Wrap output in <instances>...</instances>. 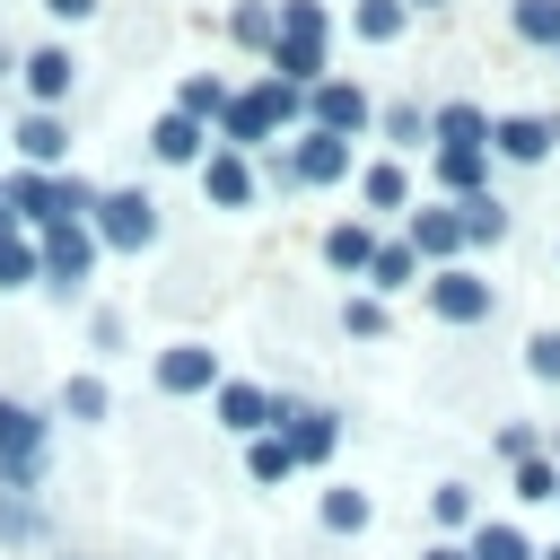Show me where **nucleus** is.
Listing matches in <instances>:
<instances>
[{
	"instance_id": "obj_36",
	"label": "nucleus",
	"mask_w": 560,
	"mask_h": 560,
	"mask_svg": "<svg viewBox=\"0 0 560 560\" xmlns=\"http://www.w3.org/2000/svg\"><path fill=\"white\" fill-rule=\"evenodd\" d=\"M429 508H438V525H464V516H472V490H455V481H446Z\"/></svg>"
},
{
	"instance_id": "obj_14",
	"label": "nucleus",
	"mask_w": 560,
	"mask_h": 560,
	"mask_svg": "<svg viewBox=\"0 0 560 560\" xmlns=\"http://www.w3.org/2000/svg\"><path fill=\"white\" fill-rule=\"evenodd\" d=\"M18 79H26V88L52 105V96L70 88V52H61V44H44V52H26V61H18Z\"/></svg>"
},
{
	"instance_id": "obj_2",
	"label": "nucleus",
	"mask_w": 560,
	"mask_h": 560,
	"mask_svg": "<svg viewBox=\"0 0 560 560\" xmlns=\"http://www.w3.org/2000/svg\"><path fill=\"white\" fill-rule=\"evenodd\" d=\"M219 114H228V140H262V131H280V122L298 114V88H280V79H262V88H245V96H228Z\"/></svg>"
},
{
	"instance_id": "obj_16",
	"label": "nucleus",
	"mask_w": 560,
	"mask_h": 560,
	"mask_svg": "<svg viewBox=\"0 0 560 560\" xmlns=\"http://www.w3.org/2000/svg\"><path fill=\"white\" fill-rule=\"evenodd\" d=\"M18 149H26V166H52V158L70 149V131H61L52 114H26V122H18Z\"/></svg>"
},
{
	"instance_id": "obj_30",
	"label": "nucleus",
	"mask_w": 560,
	"mask_h": 560,
	"mask_svg": "<svg viewBox=\"0 0 560 560\" xmlns=\"http://www.w3.org/2000/svg\"><path fill=\"white\" fill-rule=\"evenodd\" d=\"M359 35H402V0H359Z\"/></svg>"
},
{
	"instance_id": "obj_6",
	"label": "nucleus",
	"mask_w": 560,
	"mask_h": 560,
	"mask_svg": "<svg viewBox=\"0 0 560 560\" xmlns=\"http://www.w3.org/2000/svg\"><path fill=\"white\" fill-rule=\"evenodd\" d=\"M551 140H560V122H551V114H508V122H490V149H499V158H516V166L551 158Z\"/></svg>"
},
{
	"instance_id": "obj_34",
	"label": "nucleus",
	"mask_w": 560,
	"mask_h": 560,
	"mask_svg": "<svg viewBox=\"0 0 560 560\" xmlns=\"http://www.w3.org/2000/svg\"><path fill=\"white\" fill-rule=\"evenodd\" d=\"M219 105H228V96H219V79H192V88H184V114H192V122H201V114H219Z\"/></svg>"
},
{
	"instance_id": "obj_26",
	"label": "nucleus",
	"mask_w": 560,
	"mask_h": 560,
	"mask_svg": "<svg viewBox=\"0 0 560 560\" xmlns=\"http://www.w3.org/2000/svg\"><path fill=\"white\" fill-rule=\"evenodd\" d=\"M324 254H332L341 271H368V254H376V236H368V228H332V236H324Z\"/></svg>"
},
{
	"instance_id": "obj_15",
	"label": "nucleus",
	"mask_w": 560,
	"mask_h": 560,
	"mask_svg": "<svg viewBox=\"0 0 560 560\" xmlns=\"http://www.w3.org/2000/svg\"><path fill=\"white\" fill-rule=\"evenodd\" d=\"M149 158H166V166H184V158H201V122H192V114H166V122L149 131Z\"/></svg>"
},
{
	"instance_id": "obj_41",
	"label": "nucleus",
	"mask_w": 560,
	"mask_h": 560,
	"mask_svg": "<svg viewBox=\"0 0 560 560\" xmlns=\"http://www.w3.org/2000/svg\"><path fill=\"white\" fill-rule=\"evenodd\" d=\"M420 9H438V0H420Z\"/></svg>"
},
{
	"instance_id": "obj_4",
	"label": "nucleus",
	"mask_w": 560,
	"mask_h": 560,
	"mask_svg": "<svg viewBox=\"0 0 560 560\" xmlns=\"http://www.w3.org/2000/svg\"><path fill=\"white\" fill-rule=\"evenodd\" d=\"M35 464H44V420H35V411H18V402H0V481L18 490Z\"/></svg>"
},
{
	"instance_id": "obj_13",
	"label": "nucleus",
	"mask_w": 560,
	"mask_h": 560,
	"mask_svg": "<svg viewBox=\"0 0 560 560\" xmlns=\"http://www.w3.org/2000/svg\"><path fill=\"white\" fill-rule=\"evenodd\" d=\"M210 376H219V359H210L201 341H184V350L158 359V385H166V394H192V385H210Z\"/></svg>"
},
{
	"instance_id": "obj_39",
	"label": "nucleus",
	"mask_w": 560,
	"mask_h": 560,
	"mask_svg": "<svg viewBox=\"0 0 560 560\" xmlns=\"http://www.w3.org/2000/svg\"><path fill=\"white\" fill-rule=\"evenodd\" d=\"M429 560H472V551H429Z\"/></svg>"
},
{
	"instance_id": "obj_27",
	"label": "nucleus",
	"mask_w": 560,
	"mask_h": 560,
	"mask_svg": "<svg viewBox=\"0 0 560 560\" xmlns=\"http://www.w3.org/2000/svg\"><path fill=\"white\" fill-rule=\"evenodd\" d=\"M411 262H420L411 245H376V254H368V280H376V289H402V280H411Z\"/></svg>"
},
{
	"instance_id": "obj_24",
	"label": "nucleus",
	"mask_w": 560,
	"mask_h": 560,
	"mask_svg": "<svg viewBox=\"0 0 560 560\" xmlns=\"http://www.w3.org/2000/svg\"><path fill=\"white\" fill-rule=\"evenodd\" d=\"M516 35L525 44H560V0H516Z\"/></svg>"
},
{
	"instance_id": "obj_8",
	"label": "nucleus",
	"mask_w": 560,
	"mask_h": 560,
	"mask_svg": "<svg viewBox=\"0 0 560 560\" xmlns=\"http://www.w3.org/2000/svg\"><path fill=\"white\" fill-rule=\"evenodd\" d=\"M429 306H438L446 324H481V315H490V289H481L472 271H438V280H429Z\"/></svg>"
},
{
	"instance_id": "obj_10",
	"label": "nucleus",
	"mask_w": 560,
	"mask_h": 560,
	"mask_svg": "<svg viewBox=\"0 0 560 560\" xmlns=\"http://www.w3.org/2000/svg\"><path fill=\"white\" fill-rule=\"evenodd\" d=\"M289 166H298L306 184H332V175H350V140H332V131H306Z\"/></svg>"
},
{
	"instance_id": "obj_40",
	"label": "nucleus",
	"mask_w": 560,
	"mask_h": 560,
	"mask_svg": "<svg viewBox=\"0 0 560 560\" xmlns=\"http://www.w3.org/2000/svg\"><path fill=\"white\" fill-rule=\"evenodd\" d=\"M542 560H560V551H542Z\"/></svg>"
},
{
	"instance_id": "obj_35",
	"label": "nucleus",
	"mask_w": 560,
	"mask_h": 560,
	"mask_svg": "<svg viewBox=\"0 0 560 560\" xmlns=\"http://www.w3.org/2000/svg\"><path fill=\"white\" fill-rule=\"evenodd\" d=\"M254 472L280 481V472H289V446H280V438H254Z\"/></svg>"
},
{
	"instance_id": "obj_23",
	"label": "nucleus",
	"mask_w": 560,
	"mask_h": 560,
	"mask_svg": "<svg viewBox=\"0 0 560 560\" xmlns=\"http://www.w3.org/2000/svg\"><path fill=\"white\" fill-rule=\"evenodd\" d=\"M228 26H236V44H254V52H271V35H280V9H262V0H245V9L228 18Z\"/></svg>"
},
{
	"instance_id": "obj_3",
	"label": "nucleus",
	"mask_w": 560,
	"mask_h": 560,
	"mask_svg": "<svg viewBox=\"0 0 560 560\" xmlns=\"http://www.w3.org/2000/svg\"><path fill=\"white\" fill-rule=\"evenodd\" d=\"M88 228H96L105 245H122V254H131V245H149V236H158V201H149V192H105V201L88 210Z\"/></svg>"
},
{
	"instance_id": "obj_21",
	"label": "nucleus",
	"mask_w": 560,
	"mask_h": 560,
	"mask_svg": "<svg viewBox=\"0 0 560 560\" xmlns=\"http://www.w3.org/2000/svg\"><path fill=\"white\" fill-rule=\"evenodd\" d=\"M481 166H490L481 149H438V175H446V192H464V201L481 192Z\"/></svg>"
},
{
	"instance_id": "obj_32",
	"label": "nucleus",
	"mask_w": 560,
	"mask_h": 560,
	"mask_svg": "<svg viewBox=\"0 0 560 560\" xmlns=\"http://www.w3.org/2000/svg\"><path fill=\"white\" fill-rule=\"evenodd\" d=\"M341 324H350L359 341H376V332H385V298H350V315H341Z\"/></svg>"
},
{
	"instance_id": "obj_20",
	"label": "nucleus",
	"mask_w": 560,
	"mask_h": 560,
	"mask_svg": "<svg viewBox=\"0 0 560 560\" xmlns=\"http://www.w3.org/2000/svg\"><path fill=\"white\" fill-rule=\"evenodd\" d=\"M481 140H490V122H481L472 105H446V114H438V149H481Z\"/></svg>"
},
{
	"instance_id": "obj_5",
	"label": "nucleus",
	"mask_w": 560,
	"mask_h": 560,
	"mask_svg": "<svg viewBox=\"0 0 560 560\" xmlns=\"http://www.w3.org/2000/svg\"><path fill=\"white\" fill-rule=\"evenodd\" d=\"M79 271H88V228L52 219V228H44V245H35V280H52V289H79Z\"/></svg>"
},
{
	"instance_id": "obj_28",
	"label": "nucleus",
	"mask_w": 560,
	"mask_h": 560,
	"mask_svg": "<svg viewBox=\"0 0 560 560\" xmlns=\"http://www.w3.org/2000/svg\"><path fill=\"white\" fill-rule=\"evenodd\" d=\"M324 525L332 534H359L368 525V490H324Z\"/></svg>"
},
{
	"instance_id": "obj_19",
	"label": "nucleus",
	"mask_w": 560,
	"mask_h": 560,
	"mask_svg": "<svg viewBox=\"0 0 560 560\" xmlns=\"http://www.w3.org/2000/svg\"><path fill=\"white\" fill-rule=\"evenodd\" d=\"M359 192H368V201H376V210H402V201H411V175H402V166H394V158H376V166H368V175H359Z\"/></svg>"
},
{
	"instance_id": "obj_1",
	"label": "nucleus",
	"mask_w": 560,
	"mask_h": 560,
	"mask_svg": "<svg viewBox=\"0 0 560 560\" xmlns=\"http://www.w3.org/2000/svg\"><path fill=\"white\" fill-rule=\"evenodd\" d=\"M324 0H280V35H271V79L280 88H298V79H315L324 70Z\"/></svg>"
},
{
	"instance_id": "obj_9",
	"label": "nucleus",
	"mask_w": 560,
	"mask_h": 560,
	"mask_svg": "<svg viewBox=\"0 0 560 560\" xmlns=\"http://www.w3.org/2000/svg\"><path fill=\"white\" fill-rule=\"evenodd\" d=\"M271 420H289V438H280V446H289V464H324V455H332V438H341V429H332V411H271Z\"/></svg>"
},
{
	"instance_id": "obj_17",
	"label": "nucleus",
	"mask_w": 560,
	"mask_h": 560,
	"mask_svg": "<svg viewBox=\"0 0 560 560\" xmlns=\"http://www.w3.org/2000/svg\"><path fill=\"white\" fill-rule=\"evenodd\" d=\"M210 201L219 210H236V201H254V166L228 149V158H210Z\"/></svg>"
},
{
	"instance_id": "obj_7",
	"label": "nucleus",
	"mask_w": 560,
	"mask_h": 560,
	"mask_svg": "<svg viewBox=\"0 0 560 560\" xmlns=\"http://www.w3.org/2000/svg\"><path fill=\"white\" fill-rule=\"evenodd\" d=\"M0 210H9V219H26V228H35V236H44V228H52V219H61V184H52V175H35V166H26V175H18V184H0Z\"/></svg>"
},
{
	"instance_id": "obj_33",
	"label": "nucleus",
	"mask_w": 560,
	"mask_h": 560,
	"mask_svg": "<svg viewBox=\"0 0 560 560\" xmlns=\"http://www.w3.org/2000/svg\"><path fill=\"white\" fill-rule=\"evenodd\" d=\"M516 490H525V499H551L560 481H551V464H542V455H525V464H516Z\"/></svg>"
},
{
	"instance_id": "obj_29",
	"label": "nucleus",
	"mask_w": 560,
	"mask_h": 560,
	"mask_svg": "<svg viewBox=\"0 0 560 560\" xmlns=\"http://www.w3.org/2000/svg\"><path fill=\"white\" fill-rule=\"evenodd\" d=\"M35 280V245L26 236H0V289H26Z\"/></svg>"
},
{
	"instance_id": "obj_11",
	"label": "nucleus",
	"mask_w": 560,
	"mask_h": 560,
	"mask_svg": "<svg viewBox=\"0 0 560 560\" xmlns=\"http://www.w3.org/2000/svg\"><path fill=\"white\" fill-rule=\"evenodd\" d=\"M219 420H228L236 438H262V429H271V394H262V385H219Z\"/></svg>"
},
{
	"instance_id": "obj_38",
	"label": "nucleus",
	"mask_w": 560,
	"mask_h": 560,
	"mask_svg": "<svg viewBox=\"0 0 560 560\" xmlns=\"http://www.w3.org/2000/svg\"><path fill=\"white\" fill-rule=\"evenodd\" d=\"M44 9H52V18H88L96 0H44Z\"/></svg>"
},
{
	"instance_id": "obj_25",
	"label": "nucleus",
	"mask_w": 560,
	"mask_h": 560,
	"mask_svg": "<svg viewBox=\"0 0 560 560\" xmlns=\"http://www.w3.org/2000/svg\"><path fill=\"white\" fill-rule=\"evenodd\" d=\"M455 219H464V236H481V245H490V236H508V210H499L490 192H472V201H464Z\"/></svg>"
},
{
	"instance_id": "obj_31",
	"label": "nucleus",
	"mask_w": 560,
	"mask_h": 560,
	"mask_svg": "<svg viewBox=\"0 0 560 560\" xmlns=\"http://www.w3.org/2000/svg\"><path fill=\"white\" fill-rule=\"evenodd\" d=\"M61 411H79V420H105V385H96V376H70Z\"/></svg>"
},
{
	"instance_id": "obj_22",
	"label": "nucleus",
	"mask_w": 560,
	"mask_h": 560,
	"mask_svg": "<svg viewBox=\"0 0 560 560\" xmlns=\"http://www.w3.org/2000/svg\"><path fill=\"white\" fill-rule=\"evenodd\" d=\"M472 560H542V551H534L516 525H481V534H472Z\"/></svg>"
},
{
	"instance_id": "obj_12",
	"label": "nucleus",
	"mask_w": 560,
	"mask_h": 560,
	"mask_svg": "<svg viewBox=\"0 0 560 560\" xmlns=\"http://www.w3.org/2000/svg\"><path fill=\"white\" fill-rule=\"evenodd\" d=\"M315 122L341 140V131H359V122H368V96H359V88H341V79H324V88H315Z\"/></svg>"
},
{
	"instance_id": "obj_18",
	"label": "nucleus",
	"mask_w": 560,
	"mask_h": 560,
	"mask_svg": "<svg viewBox=\"0 0 560 560\" xmlns=\"http://www.w3.org/2000/svg\"><path fill=\"white\" fill-rule=\"evenodd\" d=\"M455 245H464V219L455 210H420L411 219V254H455Z\"/></svg>"
},
{
	"instance_id": "obj_37",
	"label": "nucleus",
	"mask_w": 560,
	"mask_h": 560,
	"mask_svg": "<svg viewBox=\"0 0 560 560\" xmlns=\"http://www.w3.org/2000/svg\"><path fill=\"white\" fill-rule=\"evenodd\" d=\"M534 376H560V332H534Z\"/></svg>"
}]
</instances>
